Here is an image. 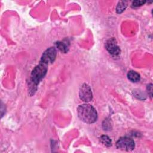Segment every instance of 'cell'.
Segmentation results:
<instances>
[{
    "label": "cell",
    "mask_w": 153,
    "mask_h": 153,
    "mask_svg": "<svg viewBox=\"0 0 153 153\" xmlns=\"http://www.w3.org/2000/svg\"><path fill=\"white\" fill-rule=\"evenodd\" d=\"M77 112L79 119L84 123L91 124L97 120V112L94 108L89 104L80 105L77 108Z\"/></svg>",
    "instance_id": "obj_1"
},
{
    "label": "cell",
    "mask_w": 153,
    "mask_h": 153,
    "mask_svg": "<svg viewBox=\"0 0 153 153\" xmlns=\"http://www.w3.org/2000/svg\"><path fill=\"white\" fill-rule=\"evenodd\" d=\"M47 71V65L40 62L33 69L31 74V81L33 84L37 85L39 81L44 77Z\"/></svg>",
    "instance_id": "obj_2"
},
{
    "label": "cell",
    "mask_w": 153,
    "mask_h": 153,
    "mask_svg": "<svg viewBox=\"0 0 153 153\" xmlns=\"http://www.w3.org/2000/svg\"><path fill=\"white\" fill-rule=\"evenodd\" d=\"M134 140L128 137H123L119 139L116 142V147L118 149L130 151L134 148Z\"/></svg>",
    "instance_id": "obj_3"
},
{
    "label": "cell",
    "mask_w": 153,
    "mask_h": 153,
    "mask_svg": "<svg viewBox=\"0 0 153 153\" xmlns=\"http://www.w3.org/2000/svg\"><path fill=\"white\" fill-rule=\"evenodd\" d=\"M56 50L54 47H50L47 49L42 54L41 59V62L48 65L54 62L56 57Z\"/></svg>",
    "instance_id": "obj_4"
},
{
    "label": "cell",
    "mask_w": 153,
    "mask_h": 153,
    "mask_svg": "<svg viewBox=\"0 0 153 153\" xmlns=\"http://www.w3.org/2000/svg\"><path fill=\"white\" fill-rule=\"evenodd\" d=\"M79 97L85 102H88L92 100L93 94L91 89L87 84H84L81 86L79 91Z\"/></svg>",
    "instance_id": "obj_5"
},
{
    "label": "cell",
    "mask_w": 153,
    "mask_h": 153,
    "mask_svg": "<svg viewBox=\"0 0 153 153\" xmlns=\"http://www.w3.org/2000/svg\"><path fill=\"white\" fill-rule=\"evenodd\" d=\"M105 47L108 52L112 55L117 56L120 53V49L114 38L109 39L106 42Z\"/></svg>",
    "instance_id": "obj_6"
},
{
    "label": "cell",
    "mask_w": 153,
    "mask_h": 153,
    "mask_svg": "<svg viewBox=\"0 0 153 153\" xmlns=\"http://www.w3.org/2000/svg\"><path fill=\"white\" fill-rule=\"evenodd\" d=\"M128 79L133 82H136L140 80V75L134 71H130L127 73Z\"/></svg>",
    "instance_id": "obj_7"
},
{
    "label": "cell",
    "mask_w": 153,
    "mask_h": 153,
    "mask_svg": "<svg viewBox=\"0 0 153 153\" xmlns=\"http://www.w3.org/2000/svg\"><path fill=\"white\" fill-rule=\"evenodd\" d=\"M100 142L106 146H111L112 145L111 139L106 135H103L100 137Z\"/></svg>",
    "instance_id": "obj_8"
},
{
    "label": "cell",
    "mask_w": 153,
    "mask_h": 153,
    "mask_svg": "<svg viewBox=\"0 0 153 153\" xmlns=\"http://www.w3.org/2000/svg\"><path fill=\"white\" fill-rule=\"evenodd\" d=\"M56 44V47H57V48L62 52L65 53L68 51V46L66 43H65L63 42H57Z\"/></svg>",
    "instance_id": "obj_9"
},
{
    "label": "cell",
    "mask_w": 153,
    "mask_h": 153,
    "mask_svg": "<svg viewBox=\"0 0 153 153\" xmlns=\"http://www.w3.org/2000/svg\"><path fill=\"white\" fill-rule=\"evenodd\" d=\"M126 7H127V5L125 2H124V1L120 2L117 7V12L118 13H122L126 9Z\"/></svg>",
    "instance_id": "obj_10"
},
{
    "label": "cell",
    "mask_w": 153,
    "mask_h": 153,
    "mask_svg": "<svg viewBox=\"0 0 153 153\" xmlns=\"http://www.w3.org/2000/svg\"><path fill=\"white\" fill-rule=\"evenodd\" d=\"M145 1H135L133 2L132 5L134 7H138L143 5V4H145Z\"/></svg>",
    "instance_id": "obj_11"
}]
</instances>
